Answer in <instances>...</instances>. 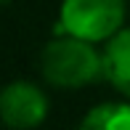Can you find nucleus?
Segmentation results:
<instances>
[{
    "label": "nucleus",
    "instance_id": "nucleus-2",
    "mask_svg": "<svg viewBox=\"0 0 130 130\" xmlns=\"http://www.w3.org/2000/svg\"><path fill=\"white\" fill-rule=\"evenodd\" d=\"M125 0H61L56 35L64 32L90 43H106L125 27Z\"/></svg>",
    "mask_w": 130,
    "mask_h": 130
},
{
    "label": "nucleus",
    "instance_id": "nucleus-5",
    "mask_svg": "<svg viewBox=\"0 0 130 130\" xmlns=\"http://www.w3.org/2000/svg\"><path fill=\"white\" fill-rule=\"evenodd\" d=\"M85 130H130V104L104 101L96 104L82 120Z\"/></svg>",
    "mask_w": 130,
    "mask_h": 130
},
{
    "label": "nucleus",
    "instance_id": "nucleus-6",
    "mask_svg": "<svg viewBox=\"0 0 130 130\" xmlns=\"http://www.w3.org/2000/svg\"><path fill=\"white\" fill-rule=\"evenodd\" d=\"M8 3H11V0H0V5H8Z\"/></svg>",
    "mask_w": 130,
    "mask_h": 130
},
{
    "label": "nucleus",
    "instance_id": "nucleus-1",
    "mask_svg": "<svg viewBox=\"0 0 130 130\" xmlns=\"http://www.w3.org/2000/svg\"><path fill=\"white\" fill-rule=\"evenodd\" d=\"M98 43L74 37V35H56L40 53V72L48 85L77 90L82 85L104 77V51Z\"/></svg>",
    "mask_w": 130,
    "mask_h": 130
},
{
    "label": "nucleus",
    "instance_id": "nucleus-3",
    "mask_svg": "<svg viewBox=\"0 0 130 130\" xmlns=\"http://www.w3.org/2000/svg\"><path fill=\"white\" fill-rule=\"evenodd\" d=\"M48 117V96L29 80H13L0 88V122L13 130H32Z\"/></svg>",
    "mask_w": 130,
    "mask_h": 130
},
{
    "label": "nucleus",
    "instance_id": "nucleus-4",
    "mask_svg": "<svg viewBox=\"0 0 130 130\" xmlns=\"http://www.w3.org/2000/svg\"><path fill=\"white\" fill-rule=\"evenodd\" d=\"M104 80L130 98V27H122L104 45Z\"/></svg>",
    "mask_w": 130,
    "mask_h": 130
}]
</instances>
